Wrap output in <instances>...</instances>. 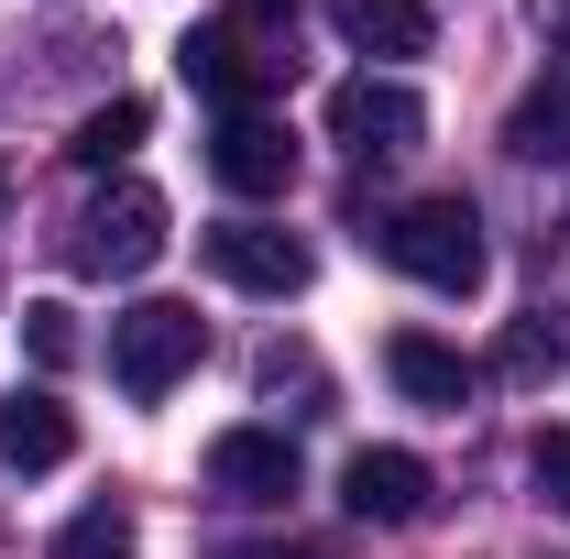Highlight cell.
<instances>
[{
  "instance_id": "obj_1",
  "label": "cell",
  "mask_w": 570,
  "mask_h": 559,
  "mask_svg": "<svg viewBox=\"0 0 570 559\" xmlns=\"http://www.w3.org/2000/svg\"><path fill=\"white\" fill-rule=\"evenodd\" d=\"M362 242H373L395 275H417L428 296H472L483 264H494V253H483V209H472V198H406V209L373 219Z\"/></svg>"
},
{
  "instance_id": "obj_2",
  "label": "cell",
  "mask_w": 570,
  "mask_h": 559,
  "mask_svg": "<svg viewBox=\"0 0 570 559\" xmlns=\"http://www.w3.org/2000/svg\"><path fill=\"white\" fill-rule=\"evenodd\" d=\"M198 351H209L198 307H176V296H142V307H121V318H110V384H121L132 406H165V395L198 373Z\"/></svg>"
},
{
  "instance_id": "obj_3",
  "label": "cell",
  "mask_w": 570,
  "mask_h": 559,
  "mask_svg": "<svg viewBox=\"0 0 570 559\" xmlns=\"http://www.w3.org/2000/svg\"><path fill=\"white\" fill-rule=\"evenodd\" d=\"M330 143L362 154V165L417 154V143H428V99L406 88V77H341V88H330Z\"/></svg>"
},
{
  "instance_id": "obj_4",
  "label": "cell",
  "mask_w": 570,
  "mask_h": 559,
  "mask_svg": "<svg viewBox=\"0 0 570 559\" xmlns=\"http://www.w3.org/2000/svg\"><path fill=\"white\" fill-rule=\"evenodd\" d=\"M67 253L88 264V275H142V264L165 253V198L132 187V176H121V187H99V198L77 209V242H67Z\"/></svg>"
},
{
  "instance_id": "obj_5",
  "label": "cell",
  "mask_w": 570,
  "mask_h": 559,
  "mask_svg": "<svg viewBox=\"0 0 570 559\" xmlns=\"http://www.w3.org/2000/svg\"><path fill=\"white\" fill-rule=\"evenodd\" d=\"M209 275L242 285V296H296V285L318 275V253H307L296 231H275V219H219L209 231Z\"/></svg>"
},
{
  "instance_id": "obj_6",
  "label": "cell",
  "mask_w": 570,
  "mask_h": 559,
  "mask_svg": "<svg viewBox=\"0 0 570 559\" xmlns=\"http://www.w3.org/2000/svg\"><path fill=\"white\" fill-rule=\"evenodd\" d=\"M209 176L230 198H285V187H296V133L264 121V110H230L209 133Z\"/></svg>"
},
{
  "instance_id": "obj_7",
  "label": "cell",
  "mask_w": 570,
  "mask_h": 559,
  "mask_svg": "<svg viewBox=\"0 0 570 559\" xmlns=\"http://www.w3.org/2000/svg\"><path fill=\"white\" fill-rule=\"evenodd\" d=\"M209 493L219 504H285L296 493V450L275 428H219L209 439Z\"/></svg>"
},
{
  "instance_id": "obj_8",
  "label": "cell",
  "mask_w": 570,
  "mask_h": 559,
  "mask_svg": "<svg viewBox=\"0 0 570 559\" xmlns=\"http://www.w3.org/2000/svg\"><path fill=\"white\" fill-rule=\"evenodd\" d=\"M428 461L417 450H352V472H341V504H352L362 527H417L428 516Z\"/></svg>"
},
{
  "instance_id": "obj_9",
  "label": "cell",
  "mask_w": 570,
  "mask_h": 559,
  "mask_svg": "<svg viewBox=\"0 0 570 559\" xmlns=\"http://www.w3.org/2000/svg\"><path fill=\"white\" fill-rule=\"evenodd\" d=\"M384 373H395V395H406V406H439V418H461V406H472V362L439 341V330H395V341H384Z\"/></svg>"
},
{
  "instance_id": "obj_10",
  "label": "cell",
  "mask_w": 570,
  "mask_h": 559,
  "mask_svg": "<svg viewBox=\"0 0 570 559\" xmlns=\"http://www.w3.org/2000/svg\"><path fill=\"white\" fill-rule=\"evenodd\" d=\"M0 461H11V472H67L77 461V418L45 395V384L0 395Z\"/></svg>"
},
{
  "instance_id": "obj_11",
  "label": "cell",
  "mask_w": 570,
  "mask_h": 559,
  "mask_svg": "<svg viewBox=\"0 0 570 559\" xmlns=\"http://www.w3.org/2000/svg\"><path fill=\"white\" fill-rule=\"evenodd\" d=\"M330 33L352 56H428L439 45V11L428 0H330Z\"/></svg>"
},
{
  "instance_id": "obj_12",
  "label": "cell",
  "mask_w": 570,
  "mask_h": 559,
  "mask_svg": "<svg viewBox=\"0 0 570 559\" xmlns=\"http://www.w3.org/2000/svg\"><path fill=\"white\" fill-rule=\"evenodd\" d=\"M504 154H527V165H570V67H549L515 110H504Z\"/></svg>"
},
{
  "instance_id": "obj_13",
  "label": "cell",
  "mask_w": 570,
  "mask_h": 559,
  "mask_svg": "<svg viewBox=\"0 0 570 559\" xmlns=\"http://www.w3.org/2000/svg\"><path fill=\"white\" fill-rule=\"evenodd\" d=\"M176 67H187V88L219 99V121H230V110H242V88H253V45H242L230 22H209V33H187V45H176Z\"/></svg>"
},
{
  "instance_id": "obj_14",
  "label": "cell",
  "mask_w": 570,
  "mask_h": 559,
  "mask_svg": "<svg viewBox=\"0 0 570 559\" xmlns=\"http://www.w3.org/2000/svg\"><path fill=\"white\" fill-rule=\"evenodd\" d=\"M132 549H142V527H132V504H121V493H99L88 516L56 527V559H132Z\"/></svg>"
},
{
  "instance_id": "obj_15",
  "label": "cell",
  "mask_w": 570,
  "mask_h": 559,
  "mask_svg": "<svg viewBox=\"0 0 570 559\" xmlns=\"http://www.w3.org/2000/svg\"><path fill=\"white\" fill-rule=\"evenodd\" d=\"M142 121H154V110H142V99H99V110H88V121H77V165H88V176H110V165H121V154H132L142 143Z\"/></svg>"
},
{
  "instance_id": "obj_16",
  "label": "cell",
  "mask_w": 570,
  "mask_h": 559,
  "mask_svg": "<svg viewBox=\"0 0 570 559\" xmlns=\"http://www.w3.org/2000/svg\"><path fill=\"white\" fill-rule=\"evenodd\" d=\"M494 373L504 384H549V373H560V330H549V318H515L504 351H494Z\"/></svg>"
},
{
  "instance_id": "obj_17",
  "label": "cell",
  "mask_w": 570,
  "mask_h": 559,
  "mask_svg": "<svg viewBox=\"0 0 570 559\" xmlns=\"http://www.w3.org/2000/svg\"><path fill=\"white\" fill-rule=\"evenodd\" d=\"M527 483H538V504L570 516V428H538V439H527Z\"/></svg>"
},
{
  "instance_id": "obj_18",
  "label": "cell",
  "mask_w": 570,
  "mask_h": 559,
  "mask_svg": "<svg viewBox=\"0 0 570 559\" xmlns=\"http://www.w3.org/2000/svg\"><path fill=\"white\" fill-rule=\"evenodd\" d=\"M22 351H33L45 373H56V362H77V318L56 307V296H45V307H22Z\"/></svg>"
},
{
  "instance_id": "obj_19",
  "label": "cell",
  "mask_w": 570,
  "mask_h": 559,
  "mask_svg": "<svg viewBox=\"0 0 570 559\" xmlns=\"http://www.w3.org/2000/svg\"><path fill=\"white\" fill-rule=\"evenodd\" d=\"M538 33H549V45L570 56V0H538Z\"/></svg>"
},
{
  "instance_id": "obj_20",
  "label": "cell",
  "mask_w": 570,
  "mask_h": 559,
  "mask_svg": "<svg viewBox=\"0 0 570 559\" xmlns=\"http://www.w3.org/2000/svg\"><path fill=\"white\" fill-rule=\"evenodd\" d=\"M209 559H330V549H209Z\"/></svg>"
},
{
  "instance_id": "obj_21",
  "label": "cell",
  "mask_w": 570,
  "mask_h": 559,
  "mask_svg": "<svg viewBox=\"0 0 570 559\" xmlns=\"http://www.w3.org/2000/svg\"><path fill=\"white\" fill-rule=\"evenodd\" d=\"M0 209H11V176H0Z\"/></svg>"
}]
</instances>
